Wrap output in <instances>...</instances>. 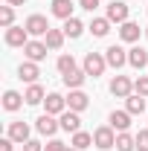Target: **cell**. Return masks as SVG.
I'll return each instance as SVG.
<instances>
[{
  "label": "cell",
  "instance_id": "52a82bcc",
  "mask_svg": "<svg viewBox=\"0 0 148 151\" xmlns=\"http://www.w3.org/2000/svg\"><path fill=\"white\" fill-rule=\"evenodd\" d=\"M105 18L111 20V23H125L128 20V6L122 3V0H111V6H108V15Z\"/></svg>",
  "mask_w": 148,
  "mask_h": 151
},
{
  "label": "cell",
  "instance_id": "e0dca14e",
  "mask_svg": "<svg viewBox=\"0 0 148 151\" xmlns=\"http://www.w3.org/2000/svg\"><path fill=\"white\" fill-rule=\"evenodd\" d=\"M128 64H131V67H137V70L148 67V52L142 50V47H134V50H128Z\"/></svg>",
  "mask_w": 148,
  "mask_h": 151
},
{
  "label": "cell",
  "instance_id": "6da1fadb",
  "mask_svg": "<svg viewBox=\"0 0 148 151\" xmlns=\"http://www.w3.org/2000/svg\"><path fill=\"white\" fill-rule=\"evenodd\" d=\"M93 145H96V148H102V151L116 148V131H113L111 125L96 128V131H93Z\"/></svg>",
  "mask_w": 148,
  "mask_h": 151
},
{
  "label": "cell",
  "instance_id": "83f0119b",
  "mask_svg": "<svg viewBox=\"0 0 148 151\" xmlns=\"http://www.w3.org/2000/svg\"><path fill=\"white\" fill-rule=\"evenodd\" d=\"M55 64H58V73H61V76H67V73H73V70H75V58L73 55H58Z\"/></svg>",
  "mask_w": 148,
  "mask_h": 151
},
{
  "label": "cell",
  "instance_id": "44dd1931",
  "mask_svg": "<svg viewBox=\"0 0 148 151\" xmlns=\"http://www.w3.org/2000/svg\"><path fill=\"white\" fill-rule=\"evenodd\" d=\"M125 111L131 113V116H137V113H142L145 111V96H128V99H125Z\"/></svg>",
  "mask_w": 148,
  "mask_h": 151
},
{
  "label": "cell",
  "instance_id": "ffe728a7",
  "mask_svg": "<svg viewBox=\"0 0 148 151\" xmlns=\"http://www.w3.org/2000/svg\"><path fill=\"white\" fill-rule=\"evenodd\" d=\"M23 99H26V105H41V102H44L47 96H44V87H41V84L35 81V84H29V87H26Z\"/></svg>",
  "mask_w": 148,
  "mask_h": 151
},
{
  "label": "cell",
  "instance_id": "cb8c5ba5",
  "mask_svg": "<svg viewBox=\"0 0 148 151\" xmlns=\"http://www.w3.org/2000/svg\"><path fill=\"white\" fill-rule=\"evenodd\" d=\"M23 102H26V99L20 93H15V90H6V93H3V108H6V111H18Z\"/></svg>",
  "mask_w": 148,
  "mask_h": 151
},
{
  "label": "cell",
  "instance_id": "836d02e7",
  "mask_svg": "<svg viewBox=\"0 0 148 151\" xmlns=\"http://www.w3.org/2000/svg\"><path fill=\"white\" fill-rule=\"evenodd\" d=\"M12 145H15L12 137H3V139H0V151H12Z\"/></svg>",
  "mask_w": 148,
  "mask_h": 151
},
{
  "label": "cell",
  "instance_id": "4dcf8cb0",
  "mask_svg": "<svg viewBox=\"0 0 148 151\" xmlns=\"http://www.w3.org/2000/svg\"><path fill=\"white\" fill-rule=\"evenodd\" d=\"M137 151H148V128L137 134Z\"/></svg>",
  "mask_w": 148,
  "mask_h": 151
},
{
  "label": "cell",
  "instance_id": "30bf717a",
  "mask_svg": "<svg viewBox=\"0 0 148 151\" xmlns=\"http://www.w3.org/2000/svg\"><path fill=\"white\" fill-rule=\"evenodd\" d=\"M139 23H134V20H125V23H119V38L125 41V44H134V41H139Z\"/></svg>",
  "mask_w": 148,
  "mask_h": 151
},
{
  "label": "cell",
  "instance_id": "7c38bea8",
  "mask_svg": "<svg viewBox=\"0 0 148 151\" xmlns=\"http://www.w3.org/2000/svg\"><path fill=\"white\" fill-rule=\"evenodd\" d=\"M6 137H12L15 142H29V125L26 122H9V131H6Z\"/></svg>",
  "mask_w": 148,
  "mask_h": 151
},
{
  "label": "cell",
  "instance_id": "f1b7e54d",
  "mask_svg": "<svg viewBox=\"0 0 148 151\" xmlns=\"http://www.w3.org/2000/svg\"><path fill=\"white\" fill-rule=\"evenodd\" d=\"M0 26H3V29L15 26V6H3V9H0Z\"/></svg>",
  "mask_w": 148,
  "mask_h": 151
},
{
  "label": "cell",
  "instance_id": "5b68a950",
  "mask_svg": "<svg viewBox=\"0 0 148 151\" xmlns=\"http://www.w3.org/2000/svg\"><path fill=\"white\" fill-rule=\"evenodd\" d=\"M131 90H134V81H131L128 76H113V81H111V93L116 96V99H128Z\"/></svg>",
  "mask_w": 148,
  "mask_h": 151
},
{
  "label": "cell",
  "instance_id": "4316f807",
  "mask_svg": "<svg viewBox=\"0 0 148 151\" xmlns=\"http://www.w3.org/2000/svg\"><path fill=\"white\" fill-rule=\"evenodd\" d=\"M90 145H93V134H87V131H75L73 134V148L84 151V148H90Z\"/></svg>",
  "mask_w": 148,
  "mask_h": 151
},
{
  "label": "cell",
  "instance_id": "603a6c76",
  "mask_svg": "<svg viewBox=\"0 0 148 151\" xmlns=\"http://www.w3.org/2000/svg\"><path fill=\"white\" fill-rule=\"evenodd\" d=\"M81 32H84V23L78 18H67L64 20V35L67 38H81Z\"/></svg>",
  "mask_w": 148,
  "mask_h": 151
},
{
  "label": "cell",
  "instance_id": "d6986e66",
  "mask_svg": "<svg viewBox=\"0 0 148 151\" xmlns=\"http://www.w3.org/2000/svg\"><path fill=\"white\" fill-rule=\"evenodd\" d=\"M61 78H64V84H67V87H70V90H78V87H81V84H84V78H87V73H84V70H78V67H75L73 73H67V76H61Z\"/></svg>",
  "mask_w": 148,
  "mask_h": 151
},
{
  "label": "cell",
  "instance_id": "3957f363",
  "mask_svg": "<svg viewBox=\"0 0 148 151\" xmlns=\"http://www.w3.org/2000/svg\"><path fill=\"white\" fill-rule=\"evenodd\" d=\"M23 26H26V32H29V35H47V32L52 29V26H50V20L44 18V15H29Z\"/></svg>",
  "mask_w": 148,
  "mask_h": 151
},
{
  "label": "cell",
  "instance_id": "d590c367",
  "mask_svg": "<svg viewBox=\"0 0 148 151\" xmlns=\"http://www.w3.org/2000/svg\"><path fill=\"white\" fill-rule=\"evenodd\" d=\"M6 3H9V6H23L26 0H6Z\"/></svg>",
  "mask_w": 148,
  "mask_h": 151
},
{
  "label": "cell",
  "instance_id": "9a60e30c",
  "mask_svg": "<svg viewBox=\"0 0 148 151\" xmlns=\"http://www.w3.org/2000/svg\"><path fill=\"white\" fill-rule=\"evenodd\" d=\"M61 128H64L67 134L81 131V119H78V113H75V111H64V113H61Z\"/></svg>",
  "mask_w": 148,
  "mask_h": 151
},
{
  "label": "cell",
  "instance_id": "2e32d148",
  "mask_svg": "<svg viewBox=\"0 0 148 151\" xmlns=\"http://www.w3.org/2000/svg\"><path fill=\"white\" fill-rule=\"evenodd\" d=\"M111 128H113V131H119V134L128 131V128H131V113L128 111H113L111 113Z\"/></svg>",
  "mask_w": 148,
  "mask_h": 151
},
{
  "label": "cell",
  "instance_id": "5bb4252c",
  "mask_svg": "<svg viewBox=\"0 0 148 151\" xmlns=\"http://www.w3.org/2000/svg\"><path fill=\"white\" fill-rule=\"evenodd\" d=\"M44 105H47V113H52V116L67 111V99H64L61 93H50L47 99H44Z\"/></svg>",
  "mask_w": 148,
  "mask_h": 151
},
{
  "label": "cell",
  "instance_id": "e575fe53",
  "mask_svg": "<svg viewBox=\"0 0 148 151\" xmlns=\"http://www.w3.org/2000/svg\"><path fill=\"white\" fill-rule=\"evenodd\" d=\"M81 3V9H87V12H93L96 6H99V0H78Z\"/></svg>",
  "mask_w": 148,
  "mask_h": 151
},
{
  "label": "cell",
  "instance_id": "9c48e42d",
  "mask_svg": "<svg viewBox=\"0 0 148 151\" xmlns=\"http://www.w3.org/2000/svg\"><path fill=\"white\" fill-rule=\"evenodd\" d=\"M47 50H50V47H47L44 41H29V44L23 47V52H26V58H29V61H35V64L47 58Z\"/></svg>",
  "mask_w": 148,
  "mask_h": 151
},
{
  "label": "cell",
  "instance_id": "8992f818",
  "mask_svg": "<svg viewBox=\"0 0 148 151\" xmlns=\"http://www.w3.org/2000/svg\"><path fill=\"white\" fill-rule=\"evenodd\" d=\"M6 44H9V47H26V44H29L26 26H9V29H6Z\"/></svg>",
  "mask_w": 148,
  "mask_h": 151
},
{
  "label": "cell",
  "instance_id": "8fae6325",
  "mask_svg": "<svg viewBox=\"0 0 148 151\" xmlns=\"http://www.w3.org/2000/svg\"><path fill=\"white\" fill-rule=\"evenodd\" d=\"M87 105H90V99H87V93H84V90H70V96H67V108H70V111L81 113Z\"/></svg>",
  "mask_w": 148,
  "mask_h": 151
},
{
  "label": "cell",
  "instance_id": "7402d4cb",
  "mask_svg": "<svg viewBox=\"0 0 148 151\" xmlns=\"http://www.w3.org/2000/svg\"><path fill=\"white\" fill-rule=\"evenodd\" d=\"M64 29H50L47 35H44V44L50 47V50H61V44H64Z\"/></svg>",
  "mask_w": 148,
  "mask_h": 151
},
{
  "label": "cell",
  "instance_id": "277c9868",
  "mask_svg": "<svg viewBox=\"0 0 148 151\" xmlns=\"http://www.w3.org/2000/svg\"><path fill=\"white\" fill-rule=\"evenodd\" d=\"M105 58H108V67H113V70H119V67H125V64H128V52H125L119 44L108 47V50H105Z\"/></svg>",
  "mask_w": 148,
  "mask_h": 151
},
{
  "label": "cell",
  "instance_id": "484cf974",
  "mask_svg": "<svg viewBox=\"0 0 148 151\" xmlns=\"http://www.w3.org/2000/svg\"><path fill=\"white\" fill-rule=\"evenodd\" d=\"M90 32L96 38H105L108 32H111V20L108 18H93V23H90Z\"/></svg>",
  "mask_w": 148,
  "mask_h": 151
},
{
  "label": "cell",
  "instance_id": "ba28073f",
  "mask_svg": "<svg viewBox=\"0 0 148 151\" xmlns=\"http://www.w3.org/2000/svg\"><path fill=\"white\" fill-rule=\"evenodd\" d=\"M35 128H38V134H44V137H52V134L61 128V122H55V116H52V113H44V116H38Z\"/></svg>",
  "mask_w": 148,
  "mask_h": 151
},
{
  "label": "cell",
  "instance_id": "7a4b0ae2",
  "mask_svg": "<svg viewBox=\"0 0 148 151\" xmlns=\"http://www.w3.org/2000/svg\"><path fill=\"white\" fill-rule=\"evenodd\" d=\"M105 67H108V58L102 55V52H87V55H84V73L87 76L96 78V76L105 73Z\"/></svg>",
  "mask_w": 148,
  "mask_h": 151
},
{
  "label": "cell",
  "instance_id": "74e56055",
  "mask_svg": "<svg viewBox=\"0 0 148 151\" xmlns=\"http://www.w3.org/2000/svg\"><path fill=\"white\" fill-rule=\"evenodd\" d=\"M145 38H148V26H145Z\"/></svg>",
  "mask_w": 148,
  "mask_h": 151
},
{
  "label": "cell",
  "instance_id": "4fadbf2b",
  "mask_svg": "<svg viewBox=\"0 0 148 151\" xmlns=\"http://www.w3.org/2000/svg\"><path fill=\"white\" fill-rule=\"evenodd\" d=\"M18 76H20V81H29V84H35L38 76H41V70H38L35 61H23V64L18 67Z\"/></svg>",
  "mask_w": 148,
  "mask_h": 151
},
{
  "label": "cell",
  "instance_id": "8d00e7d4",
  "mask_svg": "<svg viewBox=\"0 0 148 151\" xmlns=\"http://www.w3.org/2000/svg\"><path fill=\"white\" fill-rule=\"evenodd\" d=\"M67 151H78V148H70V145H67Z\"/></svg>",
  "mask_w": 148,
  "mask_h": 151
},
{
  "label": "cell",
  "instance_id": "d6a6232c",
  "mask_svg": "<svg viewBox=\"0 0 148 151\" xmlns=\"http://www.w3.org/2000/svg\"><path fill=\"white\" fill-rule=\"evenodd\" d=\"M23 151H44V145L38 139H29V142H23Z\"/></svg>",
  "mask_w": 148,
  "mask_h": 151
},
{
  "label": "cell",
  "instance_id": "f546056e",
  "mask_svg": "<svg viewBox=\"0 0 148 151\" xmlns=\"http://www.w3.org/2000/svg\"><path fill=\"white\" fill-rule=\"evenodd\" d=\"M134 90L139 96H148V76H139V78L134 81Z\"/></svg>",
  "mask_w": 148,
  "mask_h": 151
},
{
  "label": "cell",
  "instance_id": "d4e9b609",
  "mask_svg": "<svg viewBox=\"0 0 148 151\" xmlns=\"http://www.w3.org/2000/svg\"><path fill=\"white\" fill-rule=\"evenodd\" d=\"M137 148V137H131L128 131L116 134V151H134Z\"/></svg>",
  "mask_w": 148,
  "mask_h": 151
},
{
  "label": "cell",
  "instance_id": "1f68e13d",
  "mask_svg": "<svg viewBox=\"0 0 148 151\" xmlns=\"http://www.w3.org/2000/svg\"><path fill=\"white\" fill-rule=\"evenodd\" d=\"M44 151H67V145H64L61 139H50V142L44 145Z\"/></svg>",
  "mask_w": 148,
  "mask_h": 151
},
{
  "label": "cell",
  "instance_id": "ac0fdd59",
  "mask_svg": "<svg viewBox=\"0 0 148 151\" xmlns=\"http://www.w3.org/2000/svg\"><path fill=\"white\" fill-rule=\"evenodd\" d=\"M52 15L61 20L73 18V0H52Z\"/></svg>",
  "mask_w": 148,
  "mask_h": 151
}]
</instances>
